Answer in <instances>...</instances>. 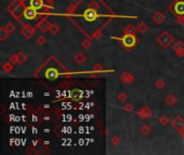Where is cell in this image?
<instances>
[{
    "label": "cell",
    "mask_w": 184,
    "mask_h": 155,
    "mask_svg": "<svg viewBox=\"0 0 184 155\" xmlns=\"http://www.w3.org/2000/svg\"><path fill=\"white\" fill-rule=\"evenodd\" d=\"M40 29L41 31H43V32H47V31H48V29H50V26H51V23L47 21V19H43L42 22L40 23Z\"/></svg>",
    "instance_id": "20"
},
{
    "label": "cell",
    "mask_w": 184,
    "mask_h": 155,
    "mask_svg": "<svg viewBox=\"0 0 184 155\" xmlns=\"http://www.w3.org/2000/svg\"><path fill=\"white\" fill-rule=\"evenodd\" d=\"M120 80H121V82H123L124 84H132V83H134V81H135V77L132 76V73H129V72L125 71L120 74Z\"/></svg>",
    "instance_id": "7"
},
{
    "label": "cell",
    "mask_w": 184,
    "mask_h": 155,
    "mask_svg": "<svg viewBox=\"0 0 184 155\" xmlns=\"http://www.w3.org/2000/svg\"><path fill=\"white\" fill-rule=\"evenodd\" d=\"M157 42H158V44L161 45L162 48H169L171 44L173 43L174 39L172 37V35H171L169 31H163V32L161 33V35L157 37Z\"/></svg>",
    "instance_id": "1"
},
{
    "label": "cell",
    "mask_w": 184,
    "mask_h": 155,
    "mask_svg": "<svg viewBox=\"0 0 184 155\" xmlns=\"http://www.w3.org/2000/svg\"><path fill=\"white\" fill-rule=\"evenodd\" d=\"M91 45H92V40H91V39H85V40L83 41V43H82V47H83L84 48H91Z\"/></svg>",
    "instance_id": "34"
},
{
    "label": "cell",
    "mask_w": 184,
    "mask_h": 155,
    "mask_svg": "<svg viewBox=\"0 0 184 155\" xmlns=\"http://www.w3.org/2000/svg\"><path fill=\"white\" fill-rule=\"evenodd\" d=\"M138 31V28L136 27L134 24H128L124 29V33H129V35H135Z\"/></svg>",
    "instance_id": "16"
},
{
    "label": "cell",
    "mask_w": 184,
    "mask_h": 155,
    "mask_svg": "<svg viewBox=\"0 0 184 155\" xmlns=\"http://www.w3.org/2000/svg\"><path fill=\"white\" fill-rule=\"evenodd\" d=\"M121 138L118 137L117 135H114V136H112V138H111V140H110V143L113 145V147H117L118 144L121 143Z\"/></svg>",
    "instance_id": "27"
},
{
    "label": "cell",
    "mask_w": 184,
    "mask_h": 155,
    "mask_svg": "<svg viewBox=\"0 0 184 155\" xmlns=\"http://www.w3.org/2000/svg\"><path fill=\"white\" fill-rule=\"evenodd\" d=\"M19 6H21V1H19V0H14V1H12V3L8 7V12L14 15L15 12L18 10Z\"/></svg>",
    "instance_id": "13"
},
{
    "label": "cell",
    "mask_w": 184,
    "mask_h": 155,
    "mask_svg": "<svg viewBox=\"0 0 184 155\" xmlns=\"http://www.w3.org/2000/svg\"><path fill=\"white\" fill-rule=\"evenodd\" d=\"M179 132V134L181 135V137H182V138H184V129L180 130V132Z\"/></svg>",
    "instance_id": "37"
},
{
    "label": "cell",
    "mask_w": 184,
    "mask_h": 155,
    "mask_svg": "<svg viewBox=\"0 0 184 155\" xmlns=\"http://www.w3.org/2000/svg\"><path fill=\"white\" fill-rule=\"evenodd\" d=\"M178 101V98L174 94H168L166 97H165V102H166L167 106L169 107H173Z\"/></svg>",
    "instance_id": "11"
},
{
    "label": "cell",
    "mask_w": 184,
    "mask_h": 155,
    "mask_svg": "<svg viewBox=\"0 0 184 155\" xmlns=\"http://www.w3.org/2000/svg\"><path fill=\"white\" fill-rule=\"evenodd\" d=\"M165 86H166V83H165L164 80L158 79L156 82H155V87H156V88L158 89V91H162V89H164Z\"/></svg>",
    "instance_id": "28"
},
{
    "label": "cell",
    "mask_w": 184,
    "mask_h": 155,
    "mask_svg": "<svg viewBox=\"0 0 184 155\" xmlns=\"http://www.w3.org/2000/svg\"><path fill=\"white\" fill-rule=\"evenodd\" d=\"M87 8H89V9H94V10H98L99 9V3L97 1H92V2H89V4H88V7Z\"/></svg>",
    "instance_id": "32"
},
{
    "label": "cell",
    "mask_w": 184,
    "mask_h": 155,
    "mask_svg": "<svg viewBox=\"0 0 184 155\" xmlns=\"http://www.w3.org/2000/svg\"><path fill=\"white\" fill-rule=\"evenodd\" d=\"M83 16H84V18H86V21H88V22H92V21H94V19H96V18H97V13H96V10L87 8V10H86V11L84 12Z\"/></svg>",
    "instance_id": "10"
},
{
    "label": "cell",
    "mask_w": 184,
    "mask_h": 155,
    "mask_svg": "<svg viewBox=\"0 0 184 155\" xmlns=\"http://www.w3.org/2000/svg\"><path fill=\"white\" fill-rule=\"evenodd\" d=\"M43 0H30V7H32V8H35L36 10L42 8L43 6Z\"/></svg>",
    "instance_id": "22"
},
{
    "label": "cell",
    "mask_w": 184,
    "mask_h": 155,
    "mask_svg": "<svg viewBox=\"0 0 184 155\" xmlns=\"http://www.w3.org/2000/svg\"><path fill=\"white\" fill-rule=\"evenodd\" d=\"M137 28H138V31L141 33H144L149 30V26H147V24L144 23V22H141V23L137 26Z\"/></svg>",
    "instance_id": "24"
},
{
    "label": "cell",
    "mask_w": 184,
    "mask_h": 155,
    "mask_svg": "<svg viewBox=\"0 0 184 155\" xmlns=\"http://www.w3.org/2000/svg\"><path fill=\"white\" fill-rule=\"evenodd\" d=\"M74 1H77V0H74Z\"/></svg>",
    "instance_id": "38"
},
{
    "label": "cell",
    "mask_w": 184,
    "mask_h": 155,
    "mask_svg": "<svg viewBox=\"0 0 184 155\" xmlns=\"http://www.w3.org/2000/svg\"><path fill=\"white\" fill-rule=\"evenodd\" d=\"M59 31H60L59 25H57V24H51L50 29H48V32H51L53 36H56Z\"/></svg>",
    "instance_id": "21"
},
{
    "label": "cell",
    "mask_w": 184,
    "mask_h": 155,
    "mask_svg": "<svg viewBox=\"0 0 184 155\" xmlns=\"http://www.w3.org/2000/svg\"><path fill=\"white\" fill-rule=\"evenodd\" d=\"M16 54H17V57H18V65H23V64H25V62H27L28 57H27V55H26L24 52L19 51V52H17Z\"/></svg>",
    "instance_id": "19"
},
{
    "label": "cell",
    "mask_w": 184,
    "mask_h": 155,
    "mask_svg": "<svg viewBox=\"0 0 184 155\" xmlns=\"http://www.w3.org/2000/svg\"><path fill=\"white\" fill-rule=\"evenodd\" d=\"M116 99H117L120 102H125L128 99V95L126 93H124V92H120V93L117 94V96H116Z\"/></svg>",
    "instance_id": "26"
},
{
    "label": "cell",
    "mask_w": 184,
    "mask_h": 155,
    "mask_svg": "<svg viewBox=\"0 0 184 155\" xmlns=\"http://www.w3.org/2000/svg\"><path fill=\"white\" fill-rule=\"evenodd\" d=\"M153 114V112H152V110L149 108V107L144 106L142 107L141 109H140L139 111H138V116H139L140 118H142V120H147V118H150Z\"/></svg>",
    "instance_id": "6"
},
{
    "label": "cell",
    "mask_w": 184,
    "mask_h": 155,
    "mask_svg": "<svg viewBox=\"0 0 184 155\" xmlns=\"http://www.w3.org/2000/svg\"><path fill=\"white\" fill-rule=\"evenodd\" d=\"M158 123L161 124L162 126H167L170 123V118H168V115H166V114H162L161 116L158 118Z\"/></svg>",
    "instance_id": "18"
},
{
    "label": "cell",
    "mask_w": 184,
    "mask_h": 155,
    "mask_svg": "<svg viewBox=\"0 0 184 155\" xmlns=\"http://www.w3.org/2000/svg\"><path fill=\"white\" fill-rule=\"evenodd\" d=\"M10 35H11V33H10L9 31L7 30L6 27H1V28H0V41H4Z\"/></svg>",
    "instance_id": "23"
},
{
    "label": "cell",
    "mask_w": 184,
    "mask_h": 155,
    "mask_svg": "<svg viewBox=\"0 0 184 155\" xmlns=\"http://www.w3.org/2000/svg\"><path fill=\"white\" fill-rule=\"evenodd\" d=\"M171 125H172V127L177 132H180V130L184 129V118L181 115H177L172 120V122H171Z\"/></svg>",
    "instance_id": "3"
},
{
    "label": "cell",
    "mask_w": 184,
    "mask_h": 155,
    "mask_svg": "<svg viewBox=\"0 0 184 155\" xmlns=\"http://www.w3.org/2000/svg\"><path fill=\"white\" fill-rule=\"evenodd\" d=\"M139 130H140V134H141L142 136H144V137H147V136L152 132V128L149 124L141 125V127H140Z\"/></svg>",
    "instance_id": "14"
},
{
    "label": "cell",
    "mask_w": 184,
    "mask_h": 155,
    "mask_svg": "<svg viewBox=\"0 0 184 155\" xmlns=\"http://www.w3.org/2000/svg\"><path fill=\"white\" fill-rule=\"evenodd\" d=\"M120 40L127 48H132L137 43V38L135 37V35H129V33H125L124 37L121 38Z\"/></svg>",
    "instance_id": "2"
},
{
    "label": "cell",
    "mask_w": 184,
    "mask_h": 155,
    "mask_svg": "<svg viewBox=\"0 0 184 155\" xmlns=\"http://www.w3.org/2000/svg\"><path fill=\"white\" fill-rule=\"evenodd\" d=\"M36 42H37V44L39 45H44V44H47V38L44 37L43 35H41V36H39V37L37 38V40H36Z\"/></svg>",
    "instance_id": "29"
},
{
    "label": "cell",
    "mask_w": 184,
    "mask_h": 155,
    "mask_svg": "<svg viewBox=\"0 0 184 155\" xmlns=\"http://www.w3.org/2000/svg\"><path fill=\"white\" fill-rule=\"evenodd\" d=\"M51 1H52V0H51Z\"/></svg>",
    "instance_id": "39"
},
{
    "label": "cell",
    "mask_w": 184,
    "mask_h": 155,
    "mask_svg": "<svg viewBox=\"0 0 184 155\" xmlns=\"http://www.w3.org/2000/svg\"><path fill=\"white\" fill-rule=\"evenodd\" d=\"M174 11L180 15H184V1H178L174 6Z\"/></svg>",
    "instance_id": "15"
},
{
    "label": "cell",
    "mask_w": 184,
    "mask_h": 155,
    "mask_svg": "<svg viewBox=\"0 0 184 155\" xmlns=\"http://www.w3.org/2000/svg\"><path fill=\"white\" fill-rule=\"evenodd\" d=\"M124 110L126 112H132L134 110V106L132 103H126V105H124Z\"/></svg>",
    "instance_id": "35"
},
{
    "label": "cell",
    "mask_w": 184,
    "mask_h": 155,
    "mask_svg": "<svg viewBox=\"0 0 184 155\" xmlns=\"http://www.w3.org/2000/svg\"><path fill=\"white\" fill-rule=\"evenodd\" d=\"M93 70L94 72H103L105 71V68H103V66H101L100 64H96L93 66Z\"/></svg>",
    "instance_id": "30"
},
{
    "label": "cell",
    "mask_w": 184,
    "mask_h": 155,
    "mask_svg": "<svg viewBox=\"0 0 184 155\" xmlns=\"http://www.w3.org/2000/svg\"><path fill=\"white\" fill-rule=\"evenodd\" d=\"M24 16H25L26 19H33L37 18V11H36V9L32 8V7L26 8L25 11H24Z\"/></svg>",
    "instance_id": "9"
},
{
    "label": "cell",
    "mask_w": 184,
    "mask_h": 155,
    "mask_svg": "<svg viewBox=\"0 0 184 155\" xmlns=\"http://www.w3.org/2000/svg\"><path fill=\"white\" fill-rule=\"evenodd\" d=\"M9 60L12 62V64H18V57H17V54H13V55H11L9 58Z\"/></svg>",
    "instance_id": "33"
},
{
    "label": "cell",
    "mask_w": 184,
    "mask_h": 155,
    "mask_svg": "<svg viewBox=\"0 0 184 155\" xmlns=\"http://www.w3.org/2000/svg\"><path fill=\"white\" fill-rule=\"evenodd\" d=\"M152 19H153V22L155 24H162V23H164L165 22L166 16H165V14L163 13V12L156 11L153 15H152Z\"/></svg>",
    "instance_id": "8"
},
{
    "label": "cell",
    "mask_w": 184,
    "mask_h": 155,
    "mask_svg": "<svg viewBox=\"0 0 184 155\" xmlns=\"http://www.w3.org/2000/svg\"><path fill=\"white\" fill-rule=\"evenodd\" d=\"M35 32H36V27H33V26H31V25L24 26L21 30V33L24 36V38H26V39H31V37L35 35Z\"/></svg>",
    "instance_id": "4"
},
{
    "label": "cell",
    "mask_w": 184,
    "mask_h": 155,
    "mask_svg": "<svg viewBox=\"0 0 184 155\" xmlns=\"http://www.w3.org/2000/svg\"><path fill=\"white\" fill-rule=\"evenodd\" d=\"M4 27H6V29L9 31L10 33H12L14 31V29H15V25H14L13 23H8L6 26H4Z\"/></svg>",
    "instance_id": "31"
},
{
    "label": "cell",
    "mask_w": 184,
    "mask_h": 155,
    "mask_svg": "<svg viewBox=\"0 0 184 155\" xmlns=\"http://www.w3.org/2000/svg\"><path fill=\"white\" fill-rule=\"evenodd\" d=\"M45 76H47V79L50 80H54L55 78H56L58 76V72L56 71L55 69H50L47 71V73H45Z\"/></svg>",
    "instance_id": "25"
},
{
    "label": "cell",
    "mask_w": 184,
    "mask_h": 155,
    "mask_svg": "<svg viewBox=\"0 0 184 155\" xmlns=\"http://www.w3.org/2000/svg\"><path fill=\"white\" fill-rule=\"evenodd\" d=\"M1 69L4 73H10V72H12V70H13V64L9 60V62H4V64L2 65Z\"/></svg>",
    "instance_id": "17"
},
{
    "label": "cell",
    "mask_w": 184,
    "mask_h": 155,
    "mask_svg": "<svg viewBox=\"0 0 184 155\" xmlns=\"http://www.w3.org/2000/svg\"><path fill=\"white\" fill-rule=\"evenodd\" d=\"M173 51L176 52V55L178 57L184 56V42L181 40H178L173 43Z\"/></svg>",
    "instance_id": "5"
},
{
    "label": "cell",
    "mask_w": 184,
    "mask_h": 155,
    "mask_svg": "<svg viewBox=\"0 0 184 155\" xmlns=\"http://www.w3.org/2000/svg\"><path fill=\"white\" fill-rule=\"evenodd\" d=\"M73 59H74V62H76L77 64L82 65V64H84V62H86L87 57H86V55L84 54L83 52H77V54L73 56Z\"/></svg>",
    "instance_id": "12"
},
{
    "label": "cell",
    "mask_w": 184,
    "mask_h": 155,
    "mask_svg": "<svg viewBox=\"0 0 184 155\" xmlns=\"http://www.w3.org/2000/svg\"><path fill=\"white\" fill-rule=\"evenodd\" d=\"M177 22H178L179 24H181V25H184V15H180V14H179V15L177 16Z\"/></svg>",
    "instance_id": "36"
}]
</instances>
